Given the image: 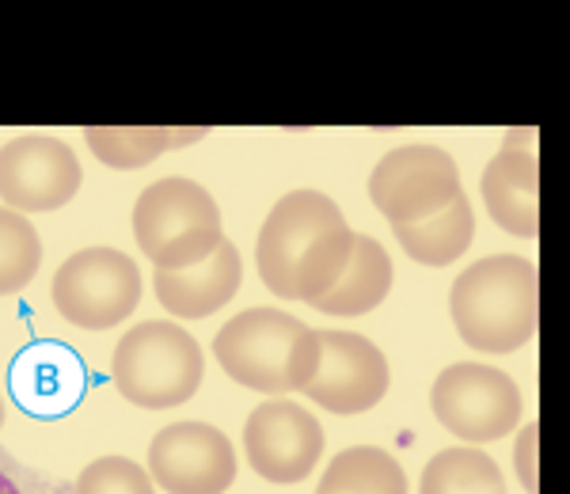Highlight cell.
Segmentation results:
<instances>
[{
	"mask_svg": "<svg viewBox=\"0 0 570 494\" xmlns=\"http://www.w3.org/2000/svg\"><path fill=\"white\" fill-rule=\"evenodd\" d=\"M0 426H4V399H0Z\"/></svg>",
	"mask_w": 570,
	"mask_h": 494,
	"instance_id": "obj_24",
	"label": "cell"
},
{
	"mask_svg": "<svg viewBox=\"0 0 570 494\" xmlns=\"http://www.w3.org/2000/svg\"><path fill=\"white\" fill-rule=\"evenodd\" d=\"M480 195L491 221L510 236L532 240L540 233V164L537 149L510 145L483 168Z\"/></svg>",
	"mask_w": 570,
	"mask_h": 494,
	"instance_id": "obj_13",
	"label": "cell"
},
{
	"mask_svg": "<svg viewBox=\"0 0 570 494\" xmlns=\"http://www.w3.org/2000/svg\"><path fill=\"white\" fill-rule=\"evenodd\" d=\"M145 472L164 494H225L236 480V449L209 423H171L149 442Z\"/></svg>",
	"mask_w": 570,
	"mask_h": 494,
	"instance_id": "obj_10",
	"label": "cell"
},
{
	"mask_svg": "<svg viewBox=\"0 0 570 494\" xmlns=\"http://www.w3.org/2000/svg\"><path fill=\"white\" fill-rule=\"evenodd\" d=\"M392 255L373 236H354V251L343 278L324 297L312 300V308L324 316H365L392 293Z\"/></svg>",
	"mask_w": 570,
	"mask_h": 494,
	"instance_id": "obj_16",
	"label": "cell"
},
{
	"mask_svg": "<svg viewBox=\"0 0 570 494\" xmlns=\"http://www.w3.org/2000/svg\"><path fill=\"white\" fill-rule=\"evenodd\" d=\"M419 494H505L502 468L480 449H441L422 468Z\"/></svg>",
	"mask_w": 570,
	"mask_h": 494,
	"instance_id": "obj_19",
	"label": "cell"
},
{
	"mask_svg": "<svg viewBox=\"0 0 570 494\" xmlns=\"http://www.w3.org/2000/svg\"><path fill=\"white\" fill-rule=\"evenodd\" d=\"M80 160L61 137L23 134L0 149V198L16 214H50L77 198Z\"/></svg>",
	"mask_w": 570,
	"mask_h": 494,
	"instance_id": "obj_9",
	"label": "cell"
},
{
	"mask_svg": "<svg viewBox=\"0 0 570 494\" xmlns=\"http://www.w3.org/2000/svg\"><path fill=\"white\" fill-rule=\"evenodd\" d=\"M244 456L266 483H301L324 456V426L316 415L289 399H271L247 415Z\"/></svg>",
	"mask_w": 570,
	"mask_h": 494,
	"instance_id": "obj_11",
	"label": "cell"
},
{
	"mask_svg": "<svg viewBox=\"0 0 570 494\" xmlns=\"http://www.w3.org/2000/svg\"><path fill=\"white\" fill-rule=\"evenodd\" d=\"M389 358L354 332H320V369L305 396L331 415H365L389 396Z\"/></svg>",
	"mask_w": 570,
	"mask_h": 494,
	"instance_id": "obj_12",
	"label": "cell"
},
{
	"mask_svg": "<svg viewBox=\"0 0 570 494\" xmlns=\"http://www.w3.org/2000/svg\"><path fill=\"white\" fill-rule=\"evenodd\" d=\"M16 399L31 415H61L80 399L85 392V369L61 346H35L27 350L12 369Z\"/></svg>",
	"mask_w": 570,
	"mask_h": 494,
	"instance_id": "obj_15",
	"label": "cell"
},
{
	"mask_svg": "<svg viewBox=\"0 0 570 494\" xmlns=\"http://www.w3.org/2000/svg\"><path fill=\"white\" fill-rule=\"evenodd\" d=\"M316 494H407V472L376 445H354L327 464Z\"/></svg>",
	"mask_w": 570,
	"mask_h": 494,
	"instance_id": "obj_18",
	"label": "cell"
},
{
	"mask_svg": "<svg viewBox=\"0 0 570 494\" xmlns=\"http://www.w3.org/2000/svg\"><path fill=\"white\" fill-rule=\"evenodd\" d=\"M354 228L320 190H289L266 214L255 244V267L263 286L282 300L316 297L343 278L354 251Z\"/></svg>",
	"mask_w": 570,
	"mask_h": 494,
	"instance_id": "obj_1",
	"label": "cell"
},
{
	"mask_svg": "<svg viewBox=\"0 0 570 494\" xmlns=\"http://www.w3.org/2000/svg\"><path fill=\"white\" fill-rule=\"evenodd\" d=\"M50 297L61 319H69L72 327L107 332L122 324L141 300V270L126 251L85 247L58 267Z\"/></svg>",
	"mask_w": 570,
	"mask_h": 494,
	"instance_id": "obj_6",
	"label": "cell"
},
{
	"mask_svg": "<svg viewBox=\"0 0 570 494\" xmlns=\"http://www.w3.org/2000/svg\"><path fill=\"white\" fill-rule=\"evenodd\" d=\"M206 373L198 338L176 319H149L122 335L110 358V381L126 404L168 411L187 404Z\"/></svg>",
	"mask_w": 570,
	"mask_h": 494,
	"instance_id": "obj_4",
	"label": "cell"
},
{
	"mask_svg": "<svg viewBox=\"0 0 570 494\" xmlns=\"http://www.w3.org/2000/svg\"><path fill=\"white\" fill-rule=\"evenodd\" d=\"M244 281V263L236 244L220 240L209 259L187 270H156L153 289L156 300L179 319H206L220 313L236 297Z\"/></svg>",
	"mask_w": 570,
	"mask_h": 494,
	"instance_id": "obj_14",
	"label": "cell"
},
{
	"mask_svg": "<svg viewBox=\"0 0 570 494\" xmlns=\"http://www.w3.org/2000/svg\"><path fill=\"white\" fill-rule=\"evenodd\" d=\"M134 240L156 270H187L217 251L220 206L202 182L168 176L137 195Z\"/></svg>",
	"mask_w": 570,
	"mask_h": 494,
	"instance_id": "obj_5",
	"label": "cell"
},
{
	"mask_svg": "<svg viewBox=\"0 0 570 494\" xmlns=\"http://www.w3.org/2000/svg\"><path fill=\"white\" fill-rule=\"evenodd\" d=\"M537 263L525 255H487L449 289V313L464 346L480 354H513L532 343L540 313Z\"/></svg>",
	"mask_w": 570,
	"mask_h": 494,
	"instance_id": "obj_2",
	"label": "cell"
},
{
	"mask_svg": "<svg viewBox=\"0 0 570 494\" xmlns=\"http://www.w3.org/2000/svg\"><path fill=\"white\" fill-rule=\"evenodd\" d=\"M214 358L236 384L263 396L305 392L320 369V332L289 313L252 308L220 327Z\"/></svg>",
	"mask_w": 570,
	"mask_h": 494,
	"instance_id": "obj_3",
	"label": "cell"
},
{
	"mask_svg": "<svg viewBox=\"0 0 570 494\" xmlns=\"http://www.w3.org/2000/svg\"><path fill=\"white\" fill-rule=\"evenodd\" d=\"M461 195V168L438 145H403L373 168L370 198L389 225H415Z\"/></svg>",
	"mask_w": 570,
	"mask_h": 494,
	"instance_id": "obj_8",
	"label": "cell"
},
{
	"mask_svg": "<svg viewBox=\"0 0 570 494\" xmlns=\"http://www.w3.org/2000/svg\"><path fill=\"white\" fill-rule=\"evenodd\" d=\"M392 233H395V244L407 251V259L422 263V267H449V263H456L468 247H472L475 214H472L468 195L461 190L441 214L426 217V221H415V225H392Z\"/></svg>",
	"mask_w": 570,
	"mask_h": 494,
	"instance_id": "obj_17",
	"label": "cell"
},
{
	"mask_svg": "<svg viewBox=\"0 0 570 494\" xmlns=\"http://www.w3.org/2000/svg\"><path fill=\"white\" fill-rule=\"evenodd\" d=\"M88 149L96 152L107 168L115 171H137L153 164L160 152L176 149V145L198 141L202 130L179 134V130H88Z\"/></svg>",
	"mask_w": 570,
	"mask_h": 494,
	"instance_id": "obj_20",
	"label": "cell"
},
{
	"mask_svg": "<svg viewBox=\"0 0 570 494\" xmlns=\"http://www.w3.org/2000/svg\"><path fill=\"white\" fill-rule=\"evenodd\" d=\"M42 267V240L39 228L23 214L0 206V297L20 293Z\"/></svg>",
	"mask_w": 570,
	"mask_h": 494,
	"instance_id": "obj_21",
	"label": "cell"
},
{
	"mask_svg": "<svg viewBox=\"0 0 570 494\" xmlns=\"http://www.w3.org/2000/svg\"><path fill=\"white\" fill-rule=\"evenodd\" d=\"M537 445H540V426L529 423L518 434V445H513V468H518V480L525 494H537Z\"/></svg>",
	"mask_w": 570,
	"mask_h": 494,
	"instance_id": "obj_23",
	"label": "cell"
},
{
	"mask_svg": "<svg viewBox=\"0 0 570 494\" xmlns=\"http://www.w3.org/2000/svg\"><path fill=\"white\" fill-rule=\"evenodd\" d=\"M438 423L449 434L464 437L472 445L502 442L505 434H513L525 415V399L521 388L513 384L510 373L491 369L480 362H456L434 381L430 392Z\"/></svg>",
	"mask_w": 570,
	"mask_h": 494,
	"instance_id": "obj_7",
	"label": "cell"
},
{
	"mask_svg": "<svg viewBox=\"0 0 570 494\" xmlns=\"http://www.w3.org/2000/svg\"><path fill=\"white\" fill-rule=\"evenodd\" d=\"M77 494H156L153 475L130 456H99L77 480Z\"/></svg>",
	"mask_w": 570,
	"mask_h": 494,
	"instance_id": "obj_22",
	"label": "cell"
}]
</instances>
